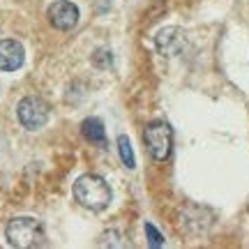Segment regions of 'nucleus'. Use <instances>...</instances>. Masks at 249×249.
<instances>
[{
	"instance_id": "f257e3e1",
	"label": "nucleus",
	"mask_w": 249,
	"mask_h": 249,
	"mask_svg": "<svg viewBox=\"0 0 249 249\" xmlns=\"http://www.w3.org/2000/svg\"><path fill=\"white\" fill-rule=\"evenodd\" d=\"M71 192H74V198L92 213H102L104 208H108L111 198H113V192L107 185V180L95 176V173L79 176L74 187H71Z\"/></svg>"
},
{
	"instance_id": "f03ea898",
	"label": "nucleus",
	"mask_w": 249,
	"mask_h": 249,
	"mask_svg": "<svg viewBox=\"0 0 249 249\" xmlns=\"http://www.w3.org/2000/svg\"><path fill=\"white\" fill-rule=\"evenodd\" d=\"M5 238L12 247L17 249H33L44 245L46 233L44 226L35 217H14L9 219L7 229H5Z\"/></svg>"
},
{
	"instance_id": "7ed1b4c3",
	"label": "nucleus",
	"mask_w": 249,
	"mask_h": 249,
	"mask_svg": "<svg viewBox=\"0 0 249 249\" xmlns=\"http://www.w3.org/2000/svg\"><path fill=\"white\" fill-rule=\"evenodd\" d=\"M143 143L155 161H166L173 150V127L164 120H155L143 129Z\"/></svg>"
},
{
	"instance_id": "20e7f679",
	"label": "nucleus",
	"mask_w": 249,
	"mask_h": 249,
	"mask_svg": "<svg viewBox=\"0 0 249 249\" xmlns=\"http://www.w3.org/2000/svg\"><path fill=\"white\" fill-rule=\"evenodd\" d=\"M17 116H18V123L23 124L26 129L37 132V129H42L46 124V120H49V104H46L42 97L28 95V97H23L18 102Z\"/></svg>"
},
{
	"instance_id": "39448f33",
	"label": "nucleus",
	"mask_w": 249,
	"mask_h": 249,
	"mask_svg": "<svg viewBox=\"0 0 249 249\" xmlns=\"http://www.w3.org/2000/svg\"><path fill=\"white\" fill-rule=\"evenodd\" d=\"M79 7L70 0H55L49 7V21L55 30H71L79 23Z\"/></svg>"
},
{
	"instance_id": "423d86ee",
	"label": "nucleus",
	"mask_w": 249,
	"mask_h": 249,
	"mask_svg": "<svg viewBox=\"0 0 249 249\" xmlns=\"http://www.w3.org/2000/svg\"><path fill=\"white\" fill-rule=\"evenodd\" d=\"M26 60V49L17 39H0V71H17Z\"/></svg>"
},
{
	"instance_id": "0eeeda50",
	"label": "nucleus",
	"mask_w": 249,
	"mask_h": 249,
	"mask_svg": "<svg viewBox=\"0 0 249 249\" xmlns=\"http://www.w3.org/2000/svg\"><path fill=\"white\" fill-rule=\"evenodd\" d=\"M155 44H157V49H160L164 55H173L180 51V46H182V33H180L178 28H164V30H160L157 33V37H155Z\"/></svg>"
},
{
	"instance_id": "6e6552de",
	"label": "nucleus",
	"mask_w": 249,
	"mask_h": 249,
	"mask_svg": "<svg viewBox=\"0 0 249 249\" xmlns=\"http://www.w3.org/2000/svg\"><path fill=\"white\" fill-rule=\"evenodd\" d=\"M81 132H83V136H86L88 141H92V143H104L107 141L104 123H102L99 118H95V116L86 118V120L81 123Z\"/></svg>"
},
{
	"instance_id": "1a4fd4ad",
	"label": "nucleus",
	"mask_w": 249,
	"mask_h": 249,
	"mask_svg": "<svg viewBox=\"0 0 249 249\" xmlns=\"http://www.w3.org/2000/svg\"><path fill=\"white\" fill-rule=\"evenodd\" d=\"M118 155H120V160H123V164L127 169H134V166H136L132 141H129V136H124V134L118 136Z\"/></svg>"
},
{
	"instance_id": "9d476101",
	"label": "nucleus",
	"mask_w": 249,
	"mask_h": 249,
	"mask_svg": "<svg viewBox=\"0 0 249 249\" xmlns=\"http://www.w3.org/2000/svg\"><path fill=\"white\" fill-rule=\"evenodd\" d=\"M145 235H148V245H150V247H161V245H164V235H161L152 224H145Z\"/></svg>"
},
{
	"instance_id": "9b49d317",
	"label": "nucleus",
	"mask_w": 249,
	"mask_h": 249,
	"mask_svg": "<svg viewBox=\"0 0 249 249\" xmlns=\"http://www.w3.org/2000/svg\"><path fill=\"white\" fill-rule=\"evenodd\" d=\"M92 65H95V67H111V53H108V51H95Z\"/></svg>"
}]
</instances>
